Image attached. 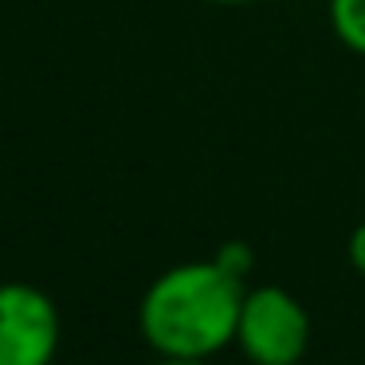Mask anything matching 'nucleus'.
<instances>
[{
    "mask_svg": "<svg viewBox=\"0 0 365 365\" xmlns=\"http://www.w3.org/2000/svg\"><path fill=\"white\" fill-rule=\"evenodd\" d=\"M247 283L220 259L161 271L138 302V330L158 357H216L236 341Z\"/></svg>",
    "mask_w": 365,
    "mask_h": 365,
    "instance_id": "nucleus-1",
    "label": "nucleus"
},
{
    "mask_svg": "<svg viewBox=\"0 0 365 365\" xmlns=\"http://www.w3.org/2000/svg\"><path fill=\"white\" fill-rule=\"evenodd\" d=\"M236 346L252 365H299L310 346V314L279 283L244 291L236 322Z\"/></svg>",
    "mask_w": 365,
    "mask_h": 365,
    "instance_id": "nucleus-2",
    "label": "nucleus"
},
{
    "mask_svg": "<svg viewBox=\"0 0 365 365\" xmlns=\"http://www.w3.org/2000/svg\"><path fill=\"white\" fill-rule=\"evenodd\" d=\"M59 307L32 283H0V365H51Z\"/></svg>",
    "mask_w": 365,
    "mask_h": 365,
    "instance_id": "nucleus-3",
    "label": "nucleus"
},
{
    "mask_svg": "<svg viewBox=\"0 0 365 365\" xmlns=\"http://www.w3.org/2000/svg\"><path fill=\"white\" fill-rule=\"evenodd\" d=\"M330 28L341 48L365 56V0H330Z\"/></svg>",
    "mask_w": 365,
    "mask_h": 365,
    "instance_id": "nucleus-4",
    "label": "nucleus"
},
{
    "mask_svg": "<svg viewBox=\"0 0 365 365\" xmlns=\"http://www.w3.org/2000/svg\"><path fill=\"white\" fill-rule=\"evenodd\" d=\"M216 259H220L224 267L232 271V275L247 279V267H252V252H247L244 244H224L220 252H216Z\"/></svg>",
    "mask_w": 365,
    "mask_h": 365,
    "instance_id": "nucleus-5",
    "label": "nucleus"
},
{
    "mask_svg": "<svg viewBox=\"0 0 365 365\" xmlns=\"http://www.w3.org/2000/svg\"><path fill=\"white\" fill-rule=\"evenodd\" d=\"M346 255H349V263H354V271H361V275H365V220L357 224L354 232H349V240H346Z\"/></svg>",
    "mask_w": 365,
    "mask_h": 365,
    "instance_id": "nucleus-6",
    "label": "nucleus"
},
{
    "mask_svg": "<svg viewBox=\"0 0 365 365\" xmlns=\"http://www.w3.org/2000/svg\"><path fill=\"white\" fill-rule=\"evenodd\" d=\"M150 365H216L212 357H153Z\"/></svg>",
    "mask_w": 365,
    "mask_h": 365,
    "instance_id": "nucleus-7",
    "label": "nucleus"
},
{
    "mask_svg": "<svg viewBox=\"0 0 365 365\" xmlns=\"http://www.w3.org/2000/svg\"><path fill=\"white\" fill-rule=\"evenodd\" d=\"M208 4H255V0H208Z\"/></svg>",
    "mask_w": 365,
    "mask_h": 365,
    "instance_id": "nucleus-8",
    "label": "nucleus"
}]
</instances>
